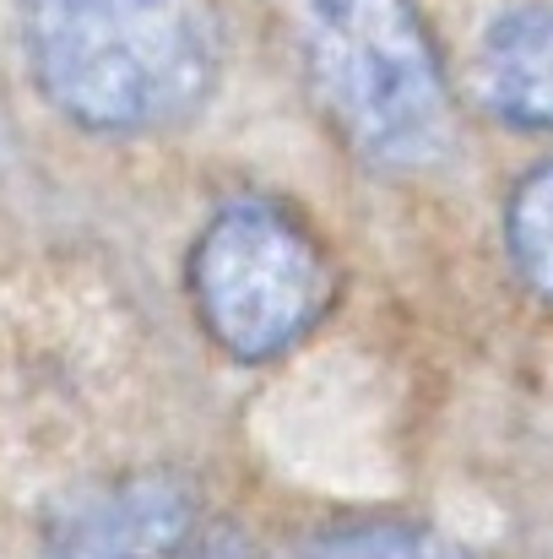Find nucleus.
<instances>
[{"label":"nucleus","instance_id":"7","mask_svg":"<svg viewBox=\"0 0 553 559\" xmlns=\"http://www.w3.org/2000/svg\"><path fill=\"white\" fill-rule=\"evenodd\" d=\"M510 255L521 277L553 299V164L532 169L510 201Z\"/></svg>","mask_w":553,"mask_h":559},{"label":"nucleus","instance_id":"5","mask_svg":"<svg viewBox=\"0 0 553 559\" xmlns=\"http://www.w3.org/2000/svg\"><path fill=\"white\" fill-rule=\"evenodd\" d=\"M478 93L494 115L553 131V5H521L483 33Z\"/></svg>","mask_w":553,"mask_h":559},{"label":"nucleus","instance_id":"2","mask_svg":"<svg viewBox=\"0 0 553 559\" xmlns=\"http://www.w3.org/2000/svg\"><path fill=\"white\" fill-rule=\"evenodd\" d=\"M332 131L380 169H423L450 142L440 55L412 0H277Z\"/></svg>","mask_w":553,"mask_h":559},{"label":"nucleus","instance_id":"1","mask_svg":"<svg viewBox=\"0 0 553 559\" xmlns=\"http://www.w3.org/2000/svg\"><path fill=\"white\" fill-rule=\"evenodd\" d=\"M27 49L60 115L131 136L206 104L223 22L212 0H27Z\"/></svg>","mask_w":553,"mask_h":559},{"label":"nucleus","instance_id":"6","mask_svg":"<svg viewBox=\"0 0 553 559\" xmlns=\"http://www.w3.org/2000/svg\"><path fill=\"white\" fill-rule=\"evenodd\" d=\"M299 559H467L450 538L412 522H359L315 538Z\"/></svg>","mask_w":553,"mask_h":559},{"label":"nucleus","instance_id":"3","mask_svg":"<svg viewBox=\"0 0 553 559\" xmlns=\"http://www.w3.org/2000/svg\"><path fill=\"white\" fill-rule=\"evenodd\" d=\"M190 294L206 332L233 359H277L321 321L332 266L288 212L233 201L190 250Z\"/></svg>","mask_w":553,"mask_h":559},{"label":"nucleus","instance_id":"4","mask_svg":"<svg viewBox=\"0 0 553 559\" xmlns=\"http://www.w3.org/2000/svg\"><path fill=\"white\" fill-rule=\"evenodd\" d=\"M190 527V489L169 473H142L82 500L49 538V559H180Z\"/></svg>","mask_w":553,"mask_h":559}]
</instances>
